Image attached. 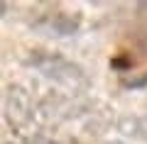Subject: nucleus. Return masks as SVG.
Masks as SVG:
<instances>
[{
	"label": "nucleus",
	"instance_id": "obj_2",
	"mask_svg": "<svg viewBox=\"0 0 147 144\" xmlns=\"http://www.w3.org/2000/svg\"><path fill=\"white\" fill-rule=\"evenodd\" d=\"M3 108H5V120L10 122V127L20 129L34 120V103H32L30 93L22 86H7L5 90V100H3Z\"/></svg>",
	"mask_w": 147,
	"mask_h": 144
},
{
	"label": "nucleus",
	"instance_id": "obj_1",
	"mask_svg": "<svg viewBox=\"0 0 147 144\" xmlns=\"http://www.w3.org/2000/svg\"><path fill=\"white\" fill-rule=\"evenodd\" d=\"M30 64L42 73L44 78L54 81L57 86L69 88V90H84V88L88 86V76H86L74 61H69V59L54 56V54H39V56H34V61H30Z\"/></svg>",
	"mask_w": 147,
	"mask_h": 144
},
{
	"label": "nucleus",
	"instance_id": "obj_3",
	"mask_svg": "<svg viewBox=\"0 0 147 144\" xmlns=\"http://www.w3.org/2000/svg\"><path fill=\"white\" fill-rule=\"evenodd\" d=\"M86 110V103H81L79 98H69L61 93H52L39 103V108L34 110V115L42 117V122H64V120H74Z\"/></svg>",
	"mask_w": 147,
	"mask_h": 144
},
{
	"label": "nucleus",
	"instance_id": "obj_4",
	"mask_svg": "<svg viewBox=\"0 0 147 144\" xmlns=\"http://www.w3.org/2000/svg\"><path fill=\"white\" fill-rule=\"evenodd\" d=\"M5 10H7V7H5V5H0V15H3V12H5Z\"/></svg>",
	"mask_w": 147,
	"mask_h": 144
}]
</instances>
